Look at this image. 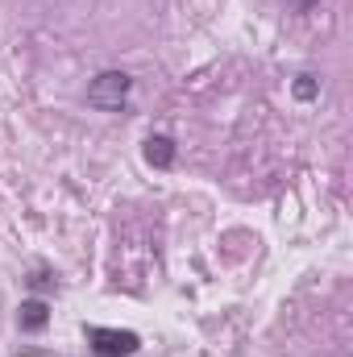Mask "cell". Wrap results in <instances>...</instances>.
<instances>
[{
  "label": "cell",
  "mask_w": 353,
  "mask_h": 357,
  "mask_svg": "<svg viewBox=\"0 0 353 357\" xmlns=\"http://www.w3.org/2000/svg\"><path fill=\"white\" fill-rule=\"evenodd\" d=\"M129 91H133V79L125 71H100L88 84V104L100 108V112H121L125 100H129Z\"/></svg>",
  "instance_id": "1"
},
{
  "label": "cell",
  "mask_w": 353,
  "mask_h": 357,
  "mask_svg": "<svg viewBox=\"0 0 353 357\" xmlns=\"http://www.w3.org/2000/svg\"><path fill=\"white\" fill-rule=\"evenodd\" d=\"M88 345L100 357H129V354L142 349V337L129 333V328H100V324H91L88 328Z\"/></svg>",
  "instance_id": "2"
},
{
  "label": "cell",
  "mask_w": 353,
  "mask_h": 357,
  "mask_svg": "<svg viewBox=\"0 0 353 357\" xmlns=\"http://www.w3.org/2000/svg\"><path fill=\"white\" fill-rule=\"evenodd\" d=\"M17 324H21L25 333L46 328V324H50V307H46V299H25V303H21V312H17Z\"/></svg>",
  "instance_id": "3"
},
{
  "label": "cell",
  "mask_w": 353,
  "mask_h": 357,
  "mask_svg": "<svg viewBox=\"0 0 353 357\" xmlns=\"http://www.w3.org/2000/svg\"><path fill=\"white\" fill-rule=\"evenodd\" d=\"M146 162H150V167H158V171H167V167L175 162V142H171V137H163V133H154V137L146 142Z\"/></svg>",
  "instance_id": "4"
},
{
  "label": "cell",
  "mask_w": 353,
  "mask_h": 357,
  "mask_svg": "<svg viewBox=\"0 0 353 357\" xmlns=\"http://www.w3.org/2000/svg\"><path fill=\"white\" fill-rule=\"evenodd\" d=\"M291 91H295L299 100H316V96H320V84H316V75H299Z\"/></svg>",
  "instance_id": "5"
},
{
  "label": "cell",
  "mask_w": 353,
  "mask_h": 357,
  "mask_svg": "<svg viewBox=\"0 0 353 357\" xmlns=\"http://www.w3.org/2000/svg\"><path fill=\"white\" fill-rule=\"evenodd\" d=\"M320 0H287V8H295V13H312Z\"/></svg>",
  "instance_id": "6"
}]
</instances>
